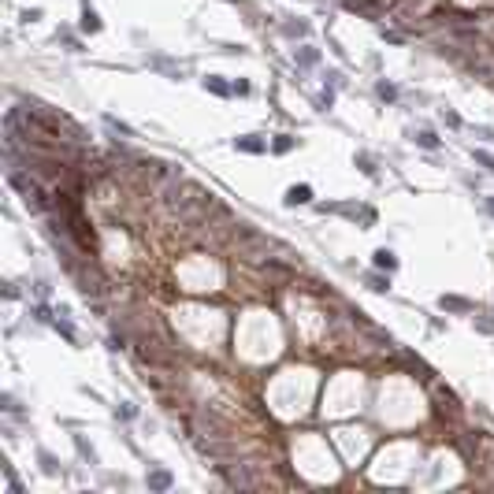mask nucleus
<instances>
[{"mask_svg": "<svg viewBox=\"0 0 494 494\" xmlns=\"http://www.w3.org/2000/svg\"><path fill=\"white\" fill-rule=\"evenodd\" d=\"M305 201H312V190H309V186H293V190L286 193V205H305Z\"/></svg>", "mask_w": 494, "mask_h": 494, "instance_id": "1", "label": "nucleus"}, {"mask_svg": "<svg viewBox=\"0 0 494 494\" xmlns=\"http://www.w3.org/2000/svg\"><path fill=\"white\" fill-rule=\"evenodd\" d=\"M82 30H101V19H97V11H93V8H82Z\"/></svg>", "mask_w": 494, "mask_h": 494, "instance_id": "2", "label": "nucleus"}, {"mask_svg": "<svg viewBox=\"0 0 494 494\" xmlns=\"http://www.w3.org/2000/svg\"><path fill=\"white\" fill-rule=\"evenodd\" d=\"M238 149H245V152H264V141H253V138H238Z\"/></svg>", "mask_w": 494, "mask_h": 494, "instance_id": "3", "label": "nucleus"}, {"mask_svg": "<svg viewBox=\"0 0 494 494\" xmlns=\"http://www.w3.org/2000/svg\"><path fill=\"white\" fill-rule=\"evenodd\" d=\"M398 260H394V253H386V249H379L375 253V268H394Z\"/></svg>", "mask_w": 494, "mask_h": 494, "instance_id": "4", "label": "nucleus"}, {"mask_svg": "<svg viewBox=\"0 0 494 494\" xmlns=\"http://www.w3.org/2000/svg\"><path fill=\"white\" fill-rule=\"evenodd\" d=\"M149 483H152V487H168V483H171V476H168V472H152V476H149Z\"/></svg>", "mask_w": 494, "mask_h": 494, "instance_id": "5", "label": "nucleus"}, {"mask_svg": "<svg viewBox=\"0 0 494 494\" xmlns=\"http://www.w3.org/2000/svg\"><path fill=\"white\" fill-rule=\"evenodd\" d=\"M416 141H420L423 149H435V145H439V138H435V134H427V130H423V134H416Z\"/></svg>", "mask_w": 494, "mask_h": 494, "instance_id": "6", "label": "nucleus"}, {"mask_svg": "<svg viewBox=\"0 0 494 494\" xmlns=\"http://www.w3.org/2000/svg\"><path fill=\"white\" fill-rule=\"evenodd\" d=\"M442 305H446V309H468L461 298H442Z\"/></svg>", "mask_w": 494, "mask_h": 494, "instance_id": "7", "label": "nucleus"}, {"mask_svg": "<svg viewBox=\"0 0 494 494\" xmlns=\"http://www.w3.org/2000/svg\"><path fill=\"white\" fill-rule=\"evenodd\" d=\"M205 86H212V89H216V93H227V86H223V82H219V78H205Z\"/></svg>", "mask_w": 494, "mask_h": 494, "instance_id": "8", "label": "nucleus"}, {"mask_svg": "<svg viewBox=\"0 0 494 494\" xmlns=\"http://www.w3.org/2000/svg\"><path fill=\"white\" fill-rule=\"evenodd\" d=\"M368 282H372V290H390V286H386V279H379V275H372Z\"/></svg>", "mask_w": 494, "mask_h": 494, "instance_id": "9", "label": "nucleus"}, {"mask_svg": "<svg viewBox=\"0 0 494 494\" xmlns=\"http://www.w3.org/2000/svg\"><path fill=\"white\" fill-rule=\"evenodd\" d=\"M476 160H479V163H487V168L494 171V156H487V152H476Z\"/></svg>", "mask_w": 494, "mask_h": 494, "instance_id": "10", "label": "nucleus"}]
</instances>
